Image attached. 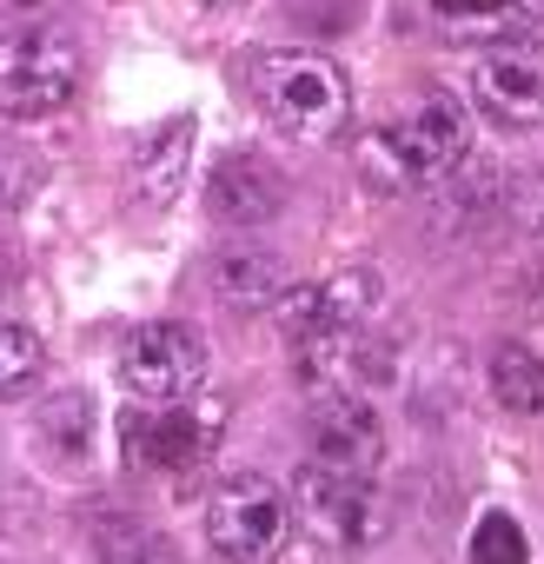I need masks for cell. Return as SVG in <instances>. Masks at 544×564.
I'll use <instances>...</instances> for the list:
<instances>
[{"mask_svg":"<svg viewBox=\"0 0 544 564\" xmlns=\"http://www.w3.org/2000/svg\"><path fill=\"white\" fill-rule=\"evenodd\" d=\"M471 160V113L451 94H425L418 107H405L392 127H379L359 147V166L379 193H405V186H432L451 166Z\"/></svg>","mask_w":544,"mask_h":564,"instance_id":"obj_1","label":"cell"},{"mask_svg":"<svg viewBox=\"0 0 544 564\" xmlns=\"http://www.w3.org/2000/svg\"><path fill=\"white\" fill-rule=\"evenodd\" d=\"M252 100L286 140H333L352 113L346 74L313 47H272L252 67Z\"/></svg>","mask_w":544,"mask_h":564,"instance_id":"obj_2","label":"cell"},{"mask_svg":"<svg viewBox=\"0 0 544 564\" xmlns=\"http://www.w3.org/2000/svg\"><path fill=\"white\" fill-rule=\"evenodd\" d=\"M465 94L498 120V127H537L544 120V47L524 34L478 41L465 61Z\"/></svg>","mask_w":544,"mask_h":564,"instance_id":"obj_3","label":"cell"},{"mask_svg":"<svg viewBox=\"0 0 544 564\" xmlns=\"http://www.w3.org/2000/svg\"><path fill=\"white\" fill-rule=\"evenodd\" d=\"M286 531H293V511H286V498L272 491L265 478H226L206 498V544L226 564H265V557H280Z\"/></svg>","mask_w":544,"mask_h":564,"instance_id":"obj_4","label":"cell"},{"mask_svg":"<svg viewBox=\"0 0 544 564\" xmlns=\"http://www.w3.org/2000/svg\"><path fill=\"white\" fill-rule=\"evenodd\" d=\"M80 87V54L67 34H14L0 47V113L8 120H41L54 107H67Z\"/></svg>","mask_w":544,"mask_h":564,"instance_id":"obj_5","label":"cell"},{"mask_svg":"<svg viewBox=\"0 0 544 564\" xmlns=\"http://www.w3.org/2000/svg\"><path fill=\"white\" fill-rule=\"evenodd\" d=\"M219 425H226V405H140L120 419V438H127V458L146 465V471H193L213 445H219Z\"/></svg>","mask_w":544,"mask_h":564,"instance_id":"obj_6","label":"cell"},{"mask_svg":"<svg viewBox=\"0 0 544 564\" xmlns=\"http://www.w3.org/2000/svg\"><path fill=\"white\" fill-rule=\"evenodd\" d=\"M293 491H300L306 531L319 544H333V551H359V544H372L385 531L379 498H372V478H352V471H333V465H300Z\"/></svg>","mask_w":544,"mask_h":564,"instance_id":"obj_7","label":"cell"},{"mask_svg":"<svg viewBox=\"0 0 544 564\" xmlns=\"http://www.w3.org/2000/svg\"><path fill=\"white\" fill-rule=\"evenodd\" d=\"M120 379H127V392L146 399V405L193 399V386L206 379V346H199V333H186V326H173V319L140 326V333L127 339V352H120Z\"/></svg>","mask_w":544,"mask_h":564,"instance_id":"obj_8","label":"cell"},{"mask_svg":"<svg viewBox=\"0 0 544 564\" xmlns=\"http://www.w3.org/2000/svg\"><path fill=\"white\" fill-rule=\"evenodd\" d=\"M372 313H379V272H359V265L319 279V286H306V293H293V300H280V326H286L293 346L346 339V333H359Z\"/></svg>","mask_w":544,"mask_h":564,"instance_id":"obj_9","label":"cell"},{"mask_svg":"<svg viewBox=\"0 0 544 564\" xmlns=\"http://www.w3.org/2000/svg\"><path fill=\"white\" fill-rule=\"evenodd\" d=\"M379 458H385V425H379V412L366 399H326L313 412V465L372 478Z\"/></svg>","mask_w":544,"mask_h":564,"instance_id":"obj_10","label":"cell"},{"mask_svg":"<svg viewBox=\"0 0 544 564\" xmlns=\"http://www.w3.org/2000/svg\"><path fill=\"white\" fill-rule=\"evenodd\" d=\"M280 199H286V180H280V166L259 160V153H226L206 173V206L226 226H259V219L280 213Z\"/></svg>","mask_w":544,"mask_h":564,"instance_id":"obj_11","label":"cell"},{"mask_svg":"<svg viewBox=\"0 0 544 564\" xmlns=\"http://www.w3.org/2000/svg\"><path fill=\"white\" fill-rule=\"evenodd\" d=\"M425 8L445 41H504L544 14V0H425Z\"/></svg>","mask_w":544,"mask_h":564,"instance_id":"obj_12","label":"cell"},{"mask_svg":"<svg viewBox=\"0 0 544 564\" xmlns=\"http://www.w3.org/2000/svg\"><path fill=\"white\" fill-rule=\"evenodd\" d=\"M280 259H265L259 246H239V252H219L213 259V293L226 306H272L280 300Z\"/></svg>","mask_w":544,"mask_h":564,"instance_id":"obj_13","label":"cell"},{"mask_svg":"<svg viewBox=\"0 0 544 564\" xmlns=\"http://www.w3.org/2000/svg\"><path fill=\"white\" fill-rule=\"evenodd\" d=\"M186 160H193V120H166L160 133H146L140 153H133V180H140V193H146V199H166V193L179 186Z\"/></svg>","mask_w":544,"mask_h":564,"instance_id":"obj_14","label":"cell"},{"mask_svg":"<svg viewBox=\"0 0 544 564\" xmlns=\"http://www.w3.org/2000/svg\"><path fill=\"white\" fill-rule=\"evenodd\" d=\"M491 392L504 412H544V359L524 346H498L491 352Z\"/></svg>","mask_w":544,"mask_h":564,"instance_id":"obj_15","label":"cell"},{"mask_svg":"<svg viewBox=\"0 0 544 564\" xmlns=\"http://www.w3.org/2000/svg\"><path fill=\"white\" fill-rule=\"evenodd\" d=\"M471 564H531V544H524V524L511 511H485L471 524Z\"/></svg>","mask_w":544,"mask_h":564,"instance_id":"obj_16","label":"cell"},{"mask_svg":"<svg viewBox=\"0 0 544 564\" xmlns=\"http://www.w3.org/2000/svg\"><path fill=\"white\" fill-rule=\"evenodd\" d=\"M41 339L28 333V326H0V392H21V386H34L41 379Z\"/></svg>","mask_w":544,"mask_h":564,"instance_id":"obj_17","label":"cell"},{"mask_svg":"<svg viewBox=\"0 0 544 564\" xmlns=\"http://www.w3.org/2000/svg\"><path fill=\"white\" fill-rule=\"evenodd\" d=\"M100 557H107V564H173V551H166L153 531H133V524H107Z\"/></svg>","mask_w":544,"mask_h":564,"instance_id":"obj_18","label":"cell"},{"mask_svg":"<svg viewBox=\"0 0 544 564\" xmlns=\"http://www.w3.org/2000/svg\"><path fill=\"white\" fill-rule=\"evenodd\" d=\"M518 293H524V306H531V313H544V252H531V259H524Z\"/></svg>","mask_w":544,"mask_h":564,"instance_id":"obj_19","label":"cell"},{"mask_svg":"<svg viewBox=\"0 0 544 564\" xmlns=\"http://www.w3.org/2000/svg\"><path fill=\"white\" fill-rule=\"evenodd\" d=\"M531 213H537V226H544V199H531Z\"/></svg>","mask_w":544,"mask_h":564,"instance_id":"obj_20","label":"cell"}]
</instances>
